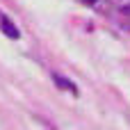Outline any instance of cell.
<instances>
[{
  "label": "cell",
  "instance_id": "2",
  "mask_svg": "<svg viewBox=\"0 0 130 130\" xmlns=\"http://www.w3.org/2000/svg\"><path fill=\"white\" fill-rule=\"evenodd\" d=\"M53 82H55L59 89H66V91H71V94H78V87H75L71 80H66L64 75H59V73H53Z\"/></svg>",
  "mask_w": 130,
  "mask_h": 130
},
{
  "label": "cell",
  "instance_id": "1",
  "mask_svg": "<svg viewBox=\"0 0 130 130\" xmlns=\"http://www.w3.org/2000/svg\"><path fill=\"white\" fill-rule=\"evenodd\" d=\"M0 30L9 37V39H18L21 37V32H18V27L9 21V18H5V16H0Z\"/></svg>",
  "mask_w": 130,
  "mask_h": 130
},
{
  "label": "cell",
  "instance_id": "3",
  "mask_svg": "<svg viewBox=\"0 0 130 130\" xmlns=\"http://www.w3.org/2000/svg\"><path fill=\"white\" fill-rule=\"evenodd\" d=\"M82 2H87V5H94V2H96V0H82Z\"/></svg>",
  "mask_w": 130,
  "mask_h": 130
}]
</instances>
